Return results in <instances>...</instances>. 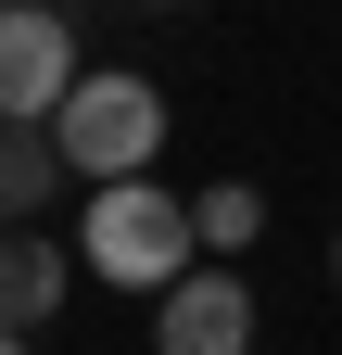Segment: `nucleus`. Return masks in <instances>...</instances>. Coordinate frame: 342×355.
<instances>
[{
    "instance_id": "423d86ee",
    "label": "nucleus",
    "mask_w": 342,
    "mask_h": 355,
    "mask_svg": "<svg viewBox=\"0 0 342 355\" xmlns=\"http://www.w3.org/2000/svg\"><path fill=\"white\" fill-rule=\"evenodd\" d=\"M64 178H76V165H64V140H51V114H0V216H38Z\"/></svg>"
},
{
    "instance_id": "1a4fd4ad",
    "label": "nucleus",
    "mask_w": 342,
    "mask_h": 355,
    "mask_svg": "<svg viewBox=\"0 0 342 355\" xmlns=\"http://www.w3.org/2000/svg\"><path fill=\"white\" fill-rule=\"evenodd\" d=\"M140 13H178V0H140Z\"/></svg>"
},
{
    "instance_id": "7ed1b4c3",
    "label": "nucleus",
    "mask_w": 342,
    "mask_h": 355,
    "mask_svg": "<svg viewBox=\"0 0 342 355\" xmlns=\"http://www.w3.org/2000/svg\"><path fill=\"white\" fill-rule=\"evenodd\" d=\"M152 355H253V292L228 266H178L152 292Z\"/></svg>"
},
{
    "instance_id": "20e7f679",
    "label": "nucleus",
    "mask_w": 342,
    "mask_h": 355,
    "mask_svg": "<svg viewBox=\"0 0 342 355\" xmlns=\"http://www.w3.org/2000/svg\"><path fill=\"white\" fill-rule=\"evenodd\" d=\"M76 76L89 64H76V26L51 0H0V114H51Z\"/></svg>"
},
{
    "instance_id": "0eeeda50",
    "label": "nucleus",
    "mask_w": 342,
    "mask_h": 355,
    "mask_svg": "<svg viewBox=\"0 0 342 355\" xmlns=\"http://www.w3.org/2000/svg\"><path fill=\"white\" fill-rule=\"evenodd\" d=\"M190 229H203V254H241L253 229H267V203H253V178H216V191L190 203Z\"/></svg>"
},
{
    "instance_id": "9d476101",
    "label": "nucleus",
    "mask_w": 342,
    "mask_h": 355,
    "mask_svg": "<svg viewBox=\"0 0 342 355\" xmlns=\"http://www.w3.org/2000/svg\"><path fill=\"white\" fill-rule=\"evenodd\" d=\"M330 266H342V254H330Z\"/></svg>"
},
{
    "instance_id": "39448f33",
    "label": "nucleus",
    "mask_w": 342,
    "mask_h": 355,
    "mask_svg": "<svg viewBox=\"0 0 342 355\" xmlns=\"http://www.w3.org/2000/svg\"><path fill=\"white\" fill-rule=\"evenodd\" d=\"M64 279H76V266H64V241L0 229V330H38V318L64 304Z\"/></svg>"
},
{
    "instance_id": "f03ea898",
    "label": "nucleus",
    "mask_w": 342,
    "mask_h": 355,
    "mask_svg": "<svg viewBox=\"0 0 342 355\" xmlns=\"http://www.w3.org/2000/svg\"><path fill=\"white\" fill-rule=\"evenodd\" d=\"M51 140H64L76 178H140L165 153V89L127 76V64H102V76H76L64 102H51Z\"/></svg>"
},
{
    "instance_id": "6e6552de",
    "label": "nucleus",
    "mask_w": 342,
    "mask_h": 355,
    "mask_svg": "<svg viewBox=\"0 0 342 355\" xmlns=\"http://www.w3.org/2000/svg\"><path fill=\"white\" fill-rule=\"evenodd\" d=\"M0 355H26V330H0Z\"/></svg>"
},
{
    "instance_id": "f257e3e1",
    "label": "nucleus",
    "mask_w": 342,
    "mask_h": 355,
    "mask_svg": "<svg viewBox=\"0 0 342 355\" xmlns=\"http://www.w3.org/2000/svg\"><path fill=\"white\" fill-rule=\"evenodd\" d=\"M190 203L178 191H152V165L140 178H89V279H114V292H165L190 266Z\"/></svg>"
}]
</instances>
